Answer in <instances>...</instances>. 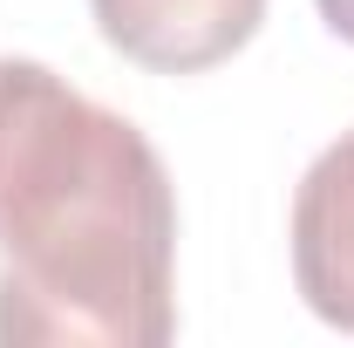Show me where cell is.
<instances>
[{"mask_svg": "<svg viewBox=\"0 0 354 348\" xmlns=\"http://www.w3.org/2000/svg\"><path fill=\"white\" fill-rule=\"evenodd\" d=\"M177 335V198L130 116L0 55V342L164 348Z\"/></svg>", "mask_w": 354, "mask_h": 348, "instance_id": "6da1fadb", "label": "cell"}, {"mask_svg": "<svg viewBox=\"0 0 354 348\" xmlns=\"http://www.w3.org/2000/svg\"><path fill=\"white\" fill-rule=\"evenodd\" d=\"M88 14L123 62L157 76H198L259 35L266 0H88Z\"/></svg>", "mask_w": 354, "mask_h": 348, "instance_id": "7a4b0ae2", "label": "cell"}, {"mask_svg": "<svg viewBox=\"0 0 354 348\" xmlns=\"http://www.w3.org/2000/svg\"><path fill=\"white\" fill-rule=\"evenodd\" d=\"M293 280L327 328L354 335V130L334 137L293 191Z\"/></svg>", "mask_w": 354, "mask_h": 348, "instance_id": "3957f363", "label": "cell"}, {"mask_svg": "<svg viewBox=\"0 0 354 348\" xmlns=\"http://www.w3.org/2000/svg\"><path fill=\"white\" fill-rule=\"evenodd\" d=\"M313 7H320V21H327L341 42H354V0H313Z\"/></svg>", "mask_w": 354, "mask_h": 348, "instance_id": "277c9868", "label": "cell"}]
</instances>
